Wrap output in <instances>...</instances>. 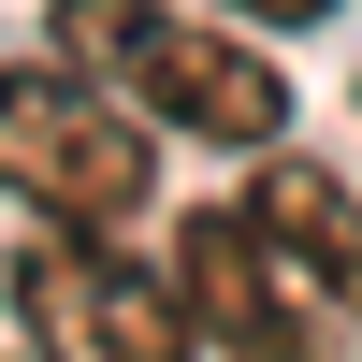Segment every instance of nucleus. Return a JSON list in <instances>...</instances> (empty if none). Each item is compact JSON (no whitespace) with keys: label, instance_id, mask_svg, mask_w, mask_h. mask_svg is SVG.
Returning a JSON list of instances; mask_svg holds the SVG:
<instances>
[{"label":"nucleus","instance_id":"3","mask_svg":"<svg viewBox=\"0 0 362 362\" xmlns=\"http://www.w3.org/2000/svg\"><path fill=\"white\" fill-rule=\"evenodd\" d=\"M15 334L29 362H203V319L160 261H131L116 232H58V218H29L15 247Z\"/></svg>","mask_w":362,"mask_h":362},{"label":"nucleus","instance_id":"4","mask_svg":"<svg viewBox=\"0 0 362 362\" xmlns=\"http://www.w3.org/2000/svg\"><path fill=\"white\" fill-rule=\"evenodd\" d=\"M174 290H189V319H203L218 362H334V334H348V319L261 247L247 203H203V218L174 232Z\"/></svg>","mask_w":362,"mask_h":362},{"label":"nucleus","instance_id":"1","mask_svg":"<svg viewBox=\"0 0 362 362\" xmlns=\"http://www.w3.org/2000/svg\"><path fill=\"white\" fill-rule=\"evenodd\" d=\"M44 44L87 87H116L145 131H174V145H276L290 131V73L232 15H189V0H58Z\"/></svg>","mask_w":362,"mask_h":362},{"label":"nucleus","instance_id":"6","mask_svg":"<svg viewBox=\"0 0 362 362\" xmlns=\"http://www.w3.org/2000/svg\"><path fill=\"white\" fill-rule=\"evenodd\" d=\"M218 15H247V29H319L334 0H218Z\"/></svg>","mask_w":362,"mask_h":362},{"label":"nucleus","instance_id":"2","mask_svg":"<svg viewBox=\"0 0 362 362\" xmlns=\"http://www.w3.org/2000/svg\"><path fill=\"white\" fill-rule=\"evenodd\" d=\"M0 189L58 232H131L160 189V131L116 87H87L73 58H15L0 73Z\"/></svg>","mask_w":362,"mask_h":362},{"label":"nucleus","instance_id":"5","mask_svg":"<svg viewBox=\"0 0 362 362\" xmlns=\"http://www.w3.org/2000/svg\"><path fill=\"white\" fill-rule=\"evenodd\" d=\"M247 218H261V247H276L290 276L362 334V189H348V174H319V160H290V145H276V160L247 174Z\"/></svg>","mask_w":362,"mask_h":362}]
</instances>
